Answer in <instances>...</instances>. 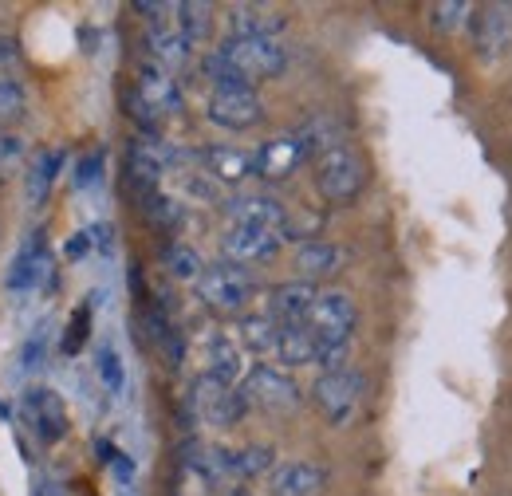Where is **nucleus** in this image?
<instances>
[{"instance_id":"f257e3e1","label":"nucleus","mask_w":512,"mask_h":496,"mask_svg":"<svg viewBox=\"0 0 512 496\" xmlns=\"http://www.w3.org/2000/svg\"><path fill=\"white\" fill-rule=\"evenodd\" d=\"M363 186H367V162L355 146L339 142L335 150L316 158V189L327 205H351Z\"/></svg>"},{"instance_id":"f03ea898","label":"nucleus","mask_w":512,"mask_h":496,"mask_svg":"<svg viewBox=\"0 0 512 496\" xmlns=\"http://www.w3.org/2000/svg\"><path fill=\"white\" fill-rule=\"evenodd\" d=\"M182 107H186V99H182L178 79H174L170 71H162L158 63H142L138 75H134V91H130V111H134V119L146 126V130H154L158 119L178 115Z\"/></svg>"},{"instance_id":"7ed1b4c3","label":"nucleus","mask_w":512,"mask_h":496,"mask_svg":"<svg viewBox=\"0 0 512 496\" xmlns=\"http://www.w3.org/2000/svg\"><path fill=\"white\" fill-rule=\"evenodd\" d=\"M363 374L355 367H343V371H323L312 386V402L323 414L327 426H347L355 418V410L363 406Z\"/></svg>"},{"instance_id":"20e7f679","label":"nucleus","mask_w":512,"mask_h":496,"mask_svg":"<svg viewBox=\"0 0 512 496\" xmlns=\"http://www.w3.org/2000/svg\"><path fill=\"white\" fill-rule=\"evenodd\" d=\"M241 394H245V402H249V406L264 410V414H276V418L296 414V410L304 406V394H300L296 378H292V374H284V371H276V367H264V363L245 374Z\"/></svg>"},{"instance_id":"39448f33","label":"nucleus","mask_w":512,"mask_h":496,"mask_svg":"<svg viewBox=\"0 0 512 496\" xmlns=\"http://www.w3.org/2000/svg\"><path fill=\"white\" fill-rule=\"evenodd\" d=\"M201 304L217 315H237L253 296V276L241 264H213L201 272V280L193 284Z\"/></svg>"},{"instance_id":"423d86ee","label":"nucleus","mask_w":512,"mask_h":496,"mask_svg":"<svg viewBox=\"0 0 512 496\" xmlns=\"http://www.w3.org/2000/svg\"><path fill=\"white\" fill-rule=\"evenodd\" d=\"M190 406H193V414H197L205 426H213V430H229V426H237V422L249 414L245 394L233 390V386H225V382H217V378H209V374L193 378Z\"/></svg>"},{"instance_id":"0eeeda50","label":"nucleus","mask_w":512,"mask_h":496,"mask_svg":"<svg viewBox=\"0 0 512 496\" xmlns=\"http://www.w3.org/2000/svg\"><path fill=\"white\" fill-rule=\"evenodd\" d=\"M225 60L233 63L249 83H260V79H276L284 67H288V52H284V44H276V40H225L221 48H217Z\"/></svg>"},{"instance_id":"6e6552de","label":"nucleus","mask_w":512,"mask_h":496,"mask_svg":"<svg viewBox=\"0 0 512 496\" xmlns=\"http://www.w3.org/2000/svg\"><path fill=\"white\" fill-rule=\"evenodd\" d=\"M469 36H473L477 60H501L512 48V4H481V8H473Z\"/></svg>"},{"instance_id":"1a4fd4ad","label":"nucleus","mask_w":512,"mask_h":496,"mask_svg":"<svg viewBox=\"0 0 512 496\" xmlns=\"http://www.w3.org/2000/svg\"><path fill=\"white\" fill-rule=\"evenodd\" d=\"M355 323H359V311L347 292H320L316 308L308 315V327L320 343H351Z\"/></svg>"},{"instance_id":"9d476101","label":"nucleus","mask_w":512,"mask_h":496,"mask_svg":"<svg viewBox=\"0 0 512 496\" xmlns=\"http://www.w3.org/2000/svg\"><path fill=\"white\" fill-rule=\"evenodd\" d=\"M253 158H256V178H264V182H284V178H292L312 154H308L304 138L292 130V134H276V138L260 142L253 150Z\"/></svg>"},{"instance_id":"9b49d317","label":"nucleus","mask_w":512,"mask_h":496,"mask_svg":"<svg viewBox=\"0 0 512 496\" xmlns=\"http://www.w3.org/2000/svg\"><path fill=\"white\" fill-rule=\"evenodd\" d=\"M205 115H209V123H217L221 130H253L264 119V103H260V95H256L253 87L213 91Z\"/></svg>"},{"instance_id":"f8f14e48","label":"nucleus","mask_w":512,"mask_h":496,"mask_svg":"<svg viewBox=\"0 0 512 496\" xmlns=\"http://www.w3.org/2000/svg\"><path fill=\"white\" fill-rule=\"evenodd\" d=\"M170 158H174V154L166 150V142H158L154 134H138L127 150L130 186L142 189V197H146V193H154L158 182H162V174H166V166H170Z\"/></svg>"},{"instance_id":"ddd939ff","label":"nucleus","mask_w":512,"mask_h":496,"mask_svg":"<svg viewBox=\"0 0 512 496\" xmlns=\"http://www.w3.org/2000/svg\"><path fill=\"white\" fill-rule=\"evenodd\" d=\"M24 422L44 445H56L67 437V406L56 390H28L24 394Z\"/></svg>"},{"instance_id":"4468645a","label":"nucleus","mask_w":512,"mask_h":496,"mask_svg":"<svg viewBox=\"0 0 512 496\" xmlns=\"http://www.w3.org/2000/svg\"><path fill=\"white\" fill-rule=\"evenodd\" d=\"M225 213L241 229H264V233H280V237H284V225H288V209L276 197H264V193L229 197L225 201Z\"/></svg>"},{"instance_id":"2eb2a0df","label":"nucleus","mask_w":512,"mask_h":496,"mask_svg":"<svg viewBox=\"0 0 512 496\" xmlns=\"http://www.w3.org/2000/svg\"><path fill=\"white\" fill-rule=\"evenodd\" d=\"M48 272H52V252H48V241H44L40 233H32V237L20 245V252L12 256V264H8V288H12V292L40 288Z\"/></svg>"},{"instance_id":"dca6fc26","label":"nucleus","mask_w":512,"mask_h":496,"mask_svg":"<svg viewBox=\"0 0 512 496\" xmlns=\"http://www.w3.org/2000/svg\"><path fill=\"white\" fill-rule=\"evenodd\" d=\"M320 300V288L308 284V280H288L280 288H272L268 296V315L280 323V327H296V323H308V315Z\"/></svg>"},{"instance_id":"f3484780","label":"nucleus","mask_w":512,"mask_h":496,"mask_svg":"<svg viewBox=\"0 0 512 496\" xmlns=\"http://www.w3.org/2000/svg\"><path fill=\"white\" fill-rule=\"evenodd\" d=\"M284 245V237L280 233H264V229H241V225H233L229 233H225V241H221V252L229 256V264H264V260H272L276 252Z\"/></svg>"},{"instance_id":"a211bd4d","label":"nucleus","mask_w":512,"mask_h":496,"mask_svg":"<svg viewBox=\"0 0 512 496\" xmlns=\"http://www.w3.org/2000/svg\"><path fill=\"white\" fill-rule=\"evenodd\" d=\"M201 166L217 186H241L256 178L253 150H241V146H209L201 150Z\"/></svg>"},{"instance_id":"6ab92c4d","label":"nucleus","mask_w":512,"mask_h":496,"mask_svg":"<svg viewBox=\"0 0 512 496\" xmlns=\"http://www.w3.org/2000/svg\"><path fill=\"white\" fill-rule=\"evenodd\" d=\"M327 489V469L316 461H288L272 473V496H320Z\"/></svg>"},{"instance_id":"aec40b11","label":"nucleus","mask_w":512,"mask_h":496,"mask_svg":"<svg viewBox=\"0 0 512 496\" xmlns=\"http://www.w3.org/2000/svg\"><path fill=\"white\" fill-rule=\"evenodd\" d=\"M225 24H229V40H276V32L284 28V16L280 12H264L256 4H233L225 12Z\"/></svg>"},{"instance_id":"412c9836","label":"nucleus","mask_w":512,"mask_h":496,"mask_svg":"<svg viewBox=\"0 0 512 496\" xmlns=\"http://www.w3.org/2000/svg\"><path fill=\"white\" fill-rule=\"evenodd\" d=\"M146 48H150V63H158L162 71H182L193 60V44L174 28V24H162V28H150L146 36Z\"/></svg>"},{"instance_id":"4be33fe9","label":"nucleus","mask_w":512,"mask_h":496,"mask_svg":"<svg viewBox=\"0 0 512 496\" xmlns=\"http://www.w3.org/2000/svg\"><path fill=\"white\" fill-rule=\"evenodd\" d=\"M343 260H347L343 248L331 245V241H316V237L296 248V272H300V280H308V284L335 276V272L343 268Z\"/></svg>"},{"instance_id":"5701e85b","label":"nucleus","mask_w":512,"mask_h":496,"mask_svg":"<svg viewBox=\"0 0 512 496\" xmlns=\"http://www.w3.org/2000/svg\"><path fill=\"white\" fill-rule=\"evenodd\" d=\"M64 170V150H40L28 166V178H24V197L32 209H44V201L52 197V186Z\"/></svg>"},{"instance_id":"b1692460","label":"nucleus","mask_w":512,"mask_h":496,"mask_svg":"<svg viewBox=\"0 0 512 496\" xmlns=\"http://www.w3.org/2000/svg\"><path fill=\"white\" fill-rule=\"evenodd\" d=\"M205 374L233 386L241 374H245V359H241V347L229 339V335H209L205 343Z\"/></svg>"},{"instance_id":"393cba45","label":"nucleus","mask_w":512,"mask_h":496,"mask_svg":"<svg viewBox=\"0 0 512 496\" xmlns=\"http://www.w3.org/2000/svg\"><path fill=\"white\" fill-rule=\"evenodd\" d=\"M276 355H280L284 367H308V363H316V335H312V327L308 323L280 327Z\"/></svg>"},{"instance_id":"a878e982","label":"nucleus","mask_w":512,"mask_h":496,"mask_svg":"<svg viewBox=\"0 0 512 496\" xmlns=\"http://www.w3.org/2000/svg\"><path fill=\"white\" fill-rule=\"evenodd\" d=\"M276 339H280V323L264 311V315H245L241 319V343L256 351V355H268L276 351Z\"/></svg>"},{"instance_id":"bb28decb","label":"nucleus","mask_w":512,"mask_h":496,"mask_svg":"<svg viewBox=\"0 0 512 496\" xmlns=\"http://www.w3.org/2000/svg\"><path fill=\"white\" fill-rule=\"evenodd\" d=\"M276 465V449L272 445H245L233 449V477L237 481H256Z\"/></svg>"},{"instance_id":"cd10ccee","label":"nucleus","mask_w":512,"mask_h":496,"mask_svg":"<svg viewBox=\"0 0 512 496\" xmlns=\"http://www.w3.org/2000/svg\"><path fill=\"white\" fill-rule=\"evenodd\" d=\"M162 264H166V272H170L174 280H182V284H197L201 272H205L201 256H197L190 245H182V241H174V245L162 248Z\"/></svg>"},{"instance_id":"c85d7f7f","label":"nucleus","mask_w":512,"mask_h":496,"mask_svg":"<svg viewBox=\"0 0 512 496\" xmlns=\"http://www.w3.org/2000/svg\"><path fill=\"white\" fill-rule=\"evenodd\" d=\"M174 28L190 40V44H197V40H205L209 32H213V8L209 4H178V12H174Z\"/></svg>"},{"instance_id":"c756f323","label":"nucleus","mask_w":512,"mask_h":496,"mask_svg":"<svg viewBox=\"0 0 512 496\" xmlns=\"http://www.w3.org/2000/svg\"><path fill=\"white\" fill-rule=\"evenodd\" d=\"M142 213H146V221L158 225V229H178V225H182V205H178L174 197L158 193V189L142 197Z\"/></svg>"},{"instance_id":"7c9ffc66","label":"nucleus","mask_w":512,"mask_h":496,"mask_svg":"<svg viewBox=\"0 0 512 496\" xmlns=\"http://www.w3.org/2000/svg\"><path fill=\"white\" fill-rule=\"evenodd\" d=\"M469 16H473V4H461V0H442L430 8V24L438 32H457L461 24H469Z\"/></svg>"},{"instance_id":"2f4dec72","label":"nucleus","mask_w":512,"mask_h":496,"mask_svg":"<svg viewBox=\"0 0 512 496\" xmlns=\"http://www.w3.org/2000/svg\"><path fill=\"white\" fill-rule=\"evenodd\" d=\"M24 115V87L16 79H0V134Z\"/></svg>"},{"instance_id":"473e14b6","label":"nucleus","mask_w":512,"mask_h":496,"mask_svg":"<svg viewBox=\"0 0 512 496\" xmlns=\"http://www.w3.org/2000/svg\"><path fill=\"white\" fill-rule=\"evenodd\" d=\"M87 335H91V304H83V308L67 319V335H64L67 355H79V351H83V343H87Z\"/></svg>"},{"instance_id":"72a5a7b5","label":"nucleus","mask_w":512,"mask_h":496,"mask_svg":"<svg viewBox=\"0 0 512 496\" xmlns=\"http://www.w3.org/2000/svg\"><path fill=\"white\" fill-rule=\"evenodd\" d=\"M99 378H103V386H107L111 394H119V390H123L127 371H123V359H119V351H115V347H103V351H99Z\"/></svg>"},{"instance_id":"f704fd0d","label":"nucleus","mask_w":512,"mask_h":496,"mask_svg":"<svg viewBox=\"0 0 512 496\" xmlns=\"http://www.w3.org/2000/svg\"><path fill=\"white\" fill-rule=\"evenodd\" d=\"M20 158H24V142H20L12 130H4V134H0V182L16 170Z\"/></svg>"},{"instance_id":"c9c22d12","label":"nucleus","mask_w":512,"mask_h":496,"mask_svg":"<svg viewBox=\"0 0 512 496\" xmlns=\"http://www.w3.org/2000/svg\"><path fill=\"white\" fill-rule=\"evenodd\" d=\"M99 174H103V150H91V154L79 158V166H75V186L91 189L99 182Z\"/></svg>"},{"instance_id":"e433bc0d","label":"nucleus","mask_w":512,"mask_h":496,"mask_svg":"<svg viewBox=\"0 0 512 496\" xmlns=\"http://www.w3.org/2000/svg\"><path fill=\"white\" fill-rule=\"evenodd\" d=\"M91 252V233H75V237H67V256L71 260H83Z\"/></svg>"},{"instance_id":"4c0bfd02","label":"nucleus","mask_w":512,"mask_h":496,"mask_svg":"<svg viewBox=\"0 0 512 496\" xmlns=\"http://www.w3.org/2000/svg\"><path fill=\"white\" fill-rule=\"evenodd\" d=\"M12 63H16V48L0 40V79H12Z\"/></svg>"},{"instance_id":"58836bf2","label":"nucleus","mask_w":512,"mask_h":496,"mask_svg":"<svg viewBox=\"0 0 512 496\" xmlns=\"http://www.w3.org/2000/svg\"><path fill=\"white\" fill-rule=\"evenodd\" d=\"M217 496H256V493H249L245 485H225V489H217Z\"/></svg>"}]
</instances>
